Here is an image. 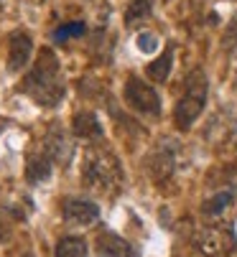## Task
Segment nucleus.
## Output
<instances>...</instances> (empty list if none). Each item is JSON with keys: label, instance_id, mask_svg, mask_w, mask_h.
<instances>
[{"label": "nucleus", "instance_id": "1a4fd4ad", "mask_svg": "<svg viewBox=\"0 0 237 257\" xmlns=\"http://www.w3.org/2000/svg\"><path fill=\"white\" fill-rule=\"evenodd\" d=\"M97 249L102 254H107V257H138L133 244L125 242L123 237H117L115 232H102L97 237Z\"/></svg>", "mask_w": 237, "mask_h": 257}, {"label": "nucleus", "instance_id": "f8f14e48", "mask_svg": "<svg viewBox=\"0 0 237 257\" xmlns=\"http://www.w3.org/2000/svg\"><path fill=\"white\" fill-rule=\"evenodd\" d=\"M51 173V158L41 151V153H31L28 161H26V176L31 183H41L46 181Z\"/></svg>", "mask_w": 237, "mask_h": 257}, {"label": "nucleus", "instance_id": "dca6fc26", "mask_svg": "<svg viewBox=\"0 0 237 257\" xmlns=\"http://www.w3.org/2000/svg\"><path fill=\"white\" fill-rule=\"evenodd\" d=\"M227 204H232V191H219L217 196H212L209 201H204V214L207 216H217L219 211H224Z\"/></svg>", "mask_w": 237, "mask_h": 257}, {"label": "nucleus", "instance_id": "20e7f679", "mask_svg": "<svg viewBox=\"0 0 237 257\" xmlns=\"http://www.w3.org/2000/svg\"><path fill=\"white\" fill-rule=\"evenodd\" d=\"M194 244L204 257H227L234 249V234L224 227H207L196 232Z\"/></svg>", "mask_w": 237, "mask_h": 257}, {"label": "nucleus", "instance_id": "f03ea898", "mask_svg": "<svg viewBox=\"0 0 237 257\" xmlns=\"http://www.w3.org/2000/svg\"><path fill=\"white\" fill-rule=\"evenodd\" d=\"M82 183L100 196L117 194L123 186V166L117 156L105 145H90L82 161Z\"/></svg>", "mask_w": 237, "mask_h": 257}, {"label": "nucleus", "instance_id": "39448f33", "mask_svg": "<svg viewBox=\"0 0 237 257\" xmlns=\"http://www.w3.org/2000/svg\"><path fill=\"white\" fill-rule=\"evenodd\" d=\"M125 102L135 109V112H143V115H158L161 112V99H158L155 89H150L143 79L138 77H130L125 82Z\"/></svg>", "mask_w": 237, "mask_h": 257}, {"label": "nucleus", "instance_id": "4468645a", "mask_svg": "<svg viewBox=\"0 0 237 257\" xmlns=\"http://www.w3.org/2000/svg\"><path fill=\"white\" fill-rule=\"evenodd\" d=\"M56 257H87V244L79 237H64L56 244Z\"/></svg>", "mask_w": 237, "mask_h": 257}, {"label": "nucleus", "instance_id": "a211bd4d", "mask_svg": "<svg viewBox=\"0 0 237 257\" xmlns=\"http://www.w3.org/2000/svg\"><path fill=\"white\" fill-rule=\"evenodd\" d=\"M227 44L229 46H237V16L232 18V23H229V31H227Z\"/></svg>", "mask_w": 237, "mask_h": 257}, {"label": "nucleus", "instance_id": "9d476101", "mask_svg": "<svg viewBox=\"0 0 237 257\" xmlns=\"http://www.w3.org/2000/svg\"><path fill=\"white\" fill-rule=\"evenodd\" d=\"M148 171H150L153 181H158V183L169 181L171 173H174V151H169V148H155L153 156L148 158Z\"/></svg>", "mask_w": 237, "mask_h": 257}, {"label": "nucleus", "instance_id": "aec40b11", "mask_svg": "<svg viewBox=\"0 0 237 257\" xmlns=\"http://www.w3.org/2000/svg\"><path fill=\"white\" fill-rule=\"evenodd\" d=\"M26 257H36V254H33V252H26Z\"/></svg>", "mask_w": 237, "mask_h": 257}, {"label": "nucleus", "instance_id": "6e6552de", "mask_svg": "<svg viewBox=\"0 0 237 257\" xmlns=\"http://www.w3.org/2000/svg\"><path fill=\"white\" fill-rule=\"evenodd\" d=\"M31 49H33V44H31V39L26 33H21V31L11 33V39H8V69L21 71L28 64Z\"/></svg>", "mask_w": 237, "mask_h": 257}, {"label": "nucleus", "instance_id": "ddd939ff", "mask_svg": "<svg viewBox=\"0 0 237 257\" xmlns=\"http://www.w3.org/2000/svg\"><path fill=\"white\" fill-rule=\"evenodd\" d=\"M171 64H174V49L169 46L155 61L148 64V77H150L153 82H166L169 74H171Z\"/></svg>", "mask_w": 237, "mask_h": 257}, {"label": "nucleus", "instance_id": "423d86ee", "mask_svg": "<svg viewBox=\"0 0 237 257\" xmlns=\"http://www.w3.org/2000/svg\"><path fill=\"white\" fill-rule=\"evenodd\" d=\"M44 153L54 161V163H61L66 166L71 161V153H74V145H71V138L69 133L61 127V125H51L46 138H44Z\"/></svg>", "mask_w": 237, "mask_h": 257}, {"label": "nucleus", "instance_id": "6ab92c4d", "mask_svg": "<svg viewBox=\"0 0 237 257\" xmlns=\"http://www.w3.org/2000/svg\"><path fill=\"white\" fill-rule=\"evenodd\" d=\"M138 44H140V46H155V39H153V36H140Z\"/></svg>", "mask_w": 237, "mask_h": 257}, {"label": "nucleus", "instance_id": "2eb2a0df", "mask_svg": "<svg viewBox=\"0 0 237 257\" xmlns=\"http://www.w3.org/2000/svg\"><path fill=\"white\" fill-rule=\"evenodd\" d=\"M148 16H150V3H148V0H133L128 13H125V23L128 26H135L138 21H143Z\"/></svg>", "mask_w": 237, "mask_h": 257}, {"label": "nucleus", "instance_id": "f257e3e1", "mask_svg": "<svg viewBox=\"0 0 237 257\" xmlns=\"http://www.w3.org/2000/svg\"><path fill=\"white\" fill-rule=\"evenodd\" d=\"M23 92L41 107H56L64 99V79H61V69L59 59L51 49H41L33 69L23 79Z\"/></svg>", "mask_w": 237, "mask_h": 257}, {"label": "nucleus", "instance_id": "0eeeda50", "mask_svg": "<svg viewBox=\"0 0 237 257\" xmlns=\"http://www.w3.org/2000/svg\"><path fill=\"white\" fill-rule=\"evenodd\" d=\"M61 211H64L66 222H69V224H76V227L95 224L97 219H100L97 204H92V201H87V199H64Z\"/></svg>", "mask_w": 237, "mask_h": 257}, {"label": "nucleus", "instance_id": "412c9836", "mask_svg": "<svg viewBox=\"0 0 237 257\" xmlns=\"http://www.w3.org/2000/svg\"><path fill=\"white\" fill-rule=\"evenodd\" d=\"M3 125H6V122H3V120H0V133H3Z\"/></svg>", "mask_w": 237, "mask_h": 257}, {"label": "nucleus", "instance_id": "7ed1b4c3", "mask_svg": "<svg viewBox=\"0 0 237 257\" xmlns=\"http://www.w3.org/2000/svg\"><path fill=\"white\" fill-rule=\"evenodd\" d=\"M207 77L204 71H191V74L186 77V89L181 94V99L176 102V109H174V122L179 130H189L196 117L202 115V109L207 104Z\"/></svg>", "mask_w": 237, "mask_h": 257}, {"label": "nucleus", "instance_id": "9b49d317", "mask_svg": "<svg viewBox=\"0 0 237 257\" xmlns=\"http://www.w3.org/2000/svg\"><path fill=\"white\" fill-rule=\"evenodd\" d=\"M71 127H74V135H76V138H85V140H100V138H102L100 120L90 112V109L76 112L74 120H71Z\"/></svg>", "mask_w": 237, "mask_h": 257}, {"label": "nucleus", "instance_id": "f3484780", "mask_svg": "<svg viewBox=\"0 0 237 257\" xmlns=\"http://www.w3.org/2000/svg\"><path fill=\"white\" fill-rule=\"evenodd\" d=\"M74 36H85V23L74 21V23H64V26H59L54 31L56 41H66V39H74Z\"/></svg>", "mask_w": 237, "mask_h": 257}]
</instances>
